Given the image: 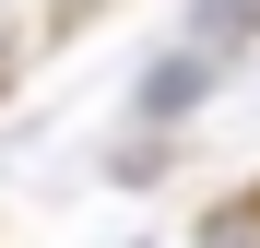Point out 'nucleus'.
Wrapping results in <instances>:
<instances>
[{
	"label": "nucleus",
	"mask_w": 260,
	"mask_h": 248,
	"mask_svg": "<svg viewBox=\"0 0 260 248\" xmlns=\"http://www.w3.org/2000/svg\"><path fill=\"white\" fill-rule=\"evenodd\" d=\"M248 36H260V0H201V12H189V48H201V59L248 48Z\"/></svg>",
	"instance_id": "f03ea898"
},
{
	"label": "nucleus",
	"mask_w": 260,
	"mask_h": 248,
	"mask_svg": "<svg viewBox=\"0 0 260 248\" xmlns=\"http://www.w3.org/2000/svg\"><path fill=\"white\" fill-rule=\"evenodd\" d=\"M0 71H12V12H0Z\"/></svg>",
	"instance_id": "7ed1b4c3"
},
{
	"label": "nucleus",
	"mask_w": 260,
	"mask_h": 248,
	"mask_svg": "<svg viewBox=\"0 0 260 248\" xmlns=\"http://www.w3.org/2000/svg\"><path fill=\"white\" fill-rule=\"evenodd\" d=\"M213 71H225V59H201V48H178V59H166L154 83H142V118H178V107H201V83Z\"/></svg>",
	"instance_id": "f257e3e1"
}]
</instances>
